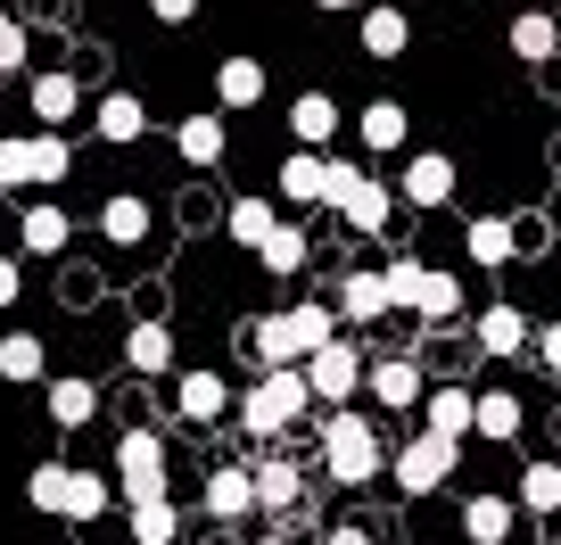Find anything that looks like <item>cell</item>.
<instances>
[{"mask_svg":"<svg viewBox=\"0 0 561 545\" xmlns=\"http://www.w3.org/2000/svg\"><path fill=\"white\" fill-rule=\"evenodd\" d=\"M240 339H248V355H264V364H306L322 339H339V306L331 298H289V306H273V315H256Z\"/></svg>","mask_w":561,"mask_h":545,"instance_id":"6da1fadb","label":"cell"},{"mask_svg":"<svg viewBox=\"0 0 561 545\" xmlns=\"http://www.w3.org/2000/svg\"><path fill=\"white\" fill-rule=\"evenodd\" d=\"M322 472H331L339 488H371V479L388 472V446H380V430H371L364 413H347V405H339L331 422H322Z\"/></svg>","mask_w":561,"mask_h":545,"instance_id":"7a4b0ae2","label":"cell"},{"mask_svg":"<svg viewBox=\"0 0 561 545\" xmlns=\"http://www.w3.org/2000/svg\"><path fill=\"white\" fill-rule=\"evenodd\" d=\"M322 207H331L339 224L355 231V240H380V231H388V215H397V191H388L380 174H364V166L331 158V198H322Z\"/></svg>","mask_w":561,"mask_h":545,"instance_id":"3957f363","label":"cell"},{"mask_svg":"<svg viewBox=\"0 0 561 545\" xmlns=\"http://www.w3.org/2000/svg\"><path fill=\"white\" fill-rule=\"evenodd\" d=\"M306 405H314V388H306L298 364H264V381L240 397V430H248V439H280Z\"/></svg>","mask_w":561,"mask_h":545,"instance_id":"277c9868","label":"cell"},{"mask_svg":"<svg viewBox=\"0 0 561 545\" xmlns=\"http://www.w3.org/2000/svg\"><path fill=\"white\" fill-rule=\"evenodd\" d=\"M388 298H397V315H421V322H455L462 315V282L438 273V264H421V257L388 264Z\"/></svg>","mask_w":561,"mask_h":545,"instance_id":"5b68a950","label":"cell"},{"mask_svg":"<svg viewBox=\"0 0 561 545\" xmlns=\"http://www.w3.org/2000/svg\"><path fill=\"white\" fill-rule=\"evenodd\" d=\"M0 174L9 191H50L75 174V141L67 133H25V141H0Z\"/></svg>","mask_w":561,"mask_h":545,"instance_id":"8992f818","label":"cell"},{"mask_svg":"<svg viewBox=\"0 0 561 545\" xmlns=\"http://www.w3.org/2000/svg\"><path fill=\"white\" fill-rule=\"evenodd\" d=\"M116 496H124V504L174 496V472H165V439H158V430H124V439H116Z\"/></svg>","mask_w":561,"mask_h":545,"instance_id":"52a82bcc","label":"cell"},{"mask_svg":"<svg viewBox=\"0 0 561 545\" xmlns=\"http://www.w3.org/2000/svg\"><path fill=\"white\" fill-rule=\"evenodd\" d=\"M306 388H314V405H331V413H339V405H347L355 397V388H364V348H355V339H322V348L314 355H306Z\"/></svg>","mask_w":561,"mask_h":545,"instance_id":"ba28073f","label":"cell"},{"mask_svg":"<svg viewBox=\"0 0 561 545\" xmlns=\"http://www.w3.org/2000/svg\"><path fill=\"white\" fill-rule=\"evenodd\" d=\"M455 455H462V439H438V430H413V439H404V455L388 463V472H397V488H404V496H438L446 479H455Z\"/></svg>","mask_w":561,"mask_h":545,"instance_id":"9c48e42d","label":"cell"},{"mask_svg":"<svg viewBox=\"0 0 561 545\" xmlns=\"http://www.w3.org/2000/svg\"><path fill=\"white\" fill-rule=\"evenodd\" d=\"M455 158H446V149H413V158H404V174H397V207H446V198H455Z\"/></svg>","mask_w":561,"mask_h":545,"instance_id":"30bf717a","label":"cell"},{"mask_svg":"<svg viewBox=\"0 0 561 545\" xmlns=\"http://www.w3.org/2000/svg\"><path fill=\"white\" fill-rule=\"evenodd\" d=\"M339 322H347V331H371V322H388L397 315V298H388V264L380 273H339Z\"/></svg>","mask_w":561,"mask_h":545,"instance_id":"8fae6325","label":"cell"},{"mask_svg":"<svg viewBox=\"0 0 561 545\" xmlns=\"http://www.w3.org/2000/svg\"><path fill=\"white\" fill-rule=\"evenodd\" d=\"M231 405H240V397H231L224 372H174V413H182V422L207 430V422H224Z\"/></svg>","mask_w":561,"mask_h":545,"instance_id":"7c38bea8","label":"cell"},{"mask_svg":"<svg viewBox=\"0 0 561 545\" xmlns=\"http://www.w3.org/2000/svg\"><path fill=\"white\" fill-rule=\"evenodd\" d=\"M174 149H182V166H191V174L224 166V149H231V133H224V107H198V116H182V124H174Z\"/></svg>","mask_w":561,"mask_h":545,"instance_id":"4fadbf2b","label":"cell"},{"mask_svg":"<svg viewBox=\"0 0 561 545\" xmlns=\"http://www.w3.org/2000/svg\"><path fill=\"white\" fill-rule=\"evenodd\" d=\"M364 388L388 405V413H413V405L430 397V372H421L413 355H388V364H371V372H364Z\"/></svg>","mask_w":561,"mask_h":545,"instance_id":"5bb4252c","label":"cell"},{"mask_svg":"<svg viewBox=\"0 0 561 545\" xmlns=\"http://www.w3.org/2000/svg\"><path fill=\"white\" fill-rule=\"evenodd\" d=\"M528 339H537V322H528L520 306H488V315H479V331H471V348L495 355V364H512V355H528Z\"/></svg>","mask_w":561,"mask_h":545,"instance_id":"9a60e30c","label":"cell"},{"mask_svg":"<svg viewBox=\"0 0 561 545\" xmlns=\"http://www.w3.org/2000/svg\"><path fill=\"white\" fill-rule=\"evenodd\" d=\"M421 430H438V439H471L479 430V388H430V397H421Z\"/></svg>","mask_w":561,"mask_h":545,"instance_id":"2e32d148","label":"cell"},{"mask_svg":"<svg viewBox=\"0 0 561 545\" xmlns=\"http://www.w3.org/2000/svg\"><path fill=\"white\" fill-rule=\"evenodd\" d=\"M256 512V472L248 463H215L207 472V521H248Z\"/></svg>","mask_w":561,"mask_h":545,"instance_id":"e0dca14e","label":"cell"},{"mask_svg":"<svg viewBox=\"0 0 561 545\" xmlns=\"http://www.w3.org/2000/svg\"><path fill=\"white\" fill-rule=\"evenodd\" d=\"M280 198H289V207H322V198H331V158H322V149H289V158H280Z\"/></svg>","mask_w":561,"mask_h":545,"instance_id":"ac0fdd59","label":"cell"},{"mask_svg":"<svg viewBox=\"0 0 561 545\" xmlns=\"http://www.w3.org/2000/svg\"><path fill=\"white\" fill-rule=\"evenodd\" d=\"M124 364H133L140 381H165V372H174V331H165L158 315H140L133 331H124Z\"/></svg>","mask_w":561,"mask_h":545,"instance_id":"d6986e66","label":"cell"},{"mask_svg":"<svg viewBox=\"0 0 561 545\" xmlns=\"http://www.w3.org/2000/svg\"><path fill=\"white\" fill-rule=\"evenodd\" d=\"M462 248H471L479 273H504V264L520 257V224H512V215H479V224L462 231Z\"/></svg>","mask_w":561,"mask_h":545,"instance_id":"ffe728a7","label":"cell"},{"mask_svg":"<svg viewBox=\"0 0 561 545\" xmlns=\"http://www.w3.org/2000/svg\"><path fill=\"white\" fill-rule=\"evenodd\" d=\"M91 133H100V141H116V149H133L140 133H149V107H140L133 91H100V107H91Z\"/></svg>","mask_w":561,"mask_h":545,"instance_id":"44dd1931","label":"cell"},{"mask_svg":"<svg viewBox=\"0 0 561 545\" xmlns=\"http://www.w3.org/2000/svg\"><path fill=\"white\" fill-rule=\"evenodd\" d=\"M355 141H364V149H371V158H397V149H404V141H413V116H404V107H397V100H371V107H364V116H355Z\"/></svg>","mask_w":561,"mask_h":545,"instance_id":"7402d4cb","label":"cell"},{"mask_svg":"<svg viewBox=\"0 0 561 545\" xmlns=\"http://www.w3.org/2000/svg\"><path fill=\"white\" fill-rule=\"evenodd\" d=\"M289 141H298V149L339 141V100H331V91H298V100H289Z\"/></svg>","mask_w":561,"mask_h":545,"instance_id":"603a6c76","label":"cell"},{"mask_svg":"<svg viewBox=\"0 0 561 545\" xmlns=\"http://www.w3.org/2000/svg\"><path fill=\"white\" fill-rule=\"evenodd\" d=\"M355 42H364V58H404L413 50V18H404V9H364V18H355Z\"/></svg>","mask_w":561,"mask_h":545,"instance_id":"cb8c5ba5","label":"cell"},{"mask_svg":"<svg viewBox=\"0 0 561 545\" xmlns=\"http://www.w3.org/2000/svg\"><path fill=\"white\" fill-rule=\"evenodd\" d=\"M256 264L273 273V282H298L306 264H314V240H306L298 224H273V231H264V248H256Z\"/></svg>","mask_w":561,"mask_h":545,"instance_id":"d4e9b609","label":"cell"},{"mask_svg":"<svg viewBox=\"0 0 561 545\" xmlns=\"http://www.w3.org/2000/svg\"><path fill=\"white\" fill-rule=\"evenodd\" d=\"M25 100H34V124H42V133H58V124L83 107V83H75V75H34V83H25Z\"/></svg>","mask_w":561,"mask_h":545,"instance_id":"484cf974","label":"cell"},{"mask_svg":"<svg viewBox=\"0 0 561 545\" xmlns=\"http://www.w3.org/2000/svg\"><path fill=\"white\" fill-rule=\"evenodd\" d=\"M512 58H528V67L561 58V18L553 9H520V18H512Z\"/></svg>","mask_w":561,"mask_h":545,"instance_id":"4316f807","label":"cell"},{"mask_svg":"<svg viewBox=\"0 0 561 545\" xmlns=\"http://www.w3.org/2000/svg\"><path fill=\"white\" fill-rule=\"evenodd\" d=\"M67 240H75V215L67 207H25L18 215V248H25V257H58Z\"/></svg>","mask_w":561,"mask_h":545,"instance_id":"83f0119b","label":"cell"},{"mask_svg":"<svg viewBox=\"0 0 561 545\" xmlns=\"http://www.w3.org/2000/svg\"><path fill=\"white\" fill-rule=\"evenodd\" d=\"M520 422H528V405L512 397V388H479V430H471V439L512 446V439H520Z\"/></svg>","mask_w":561,"mask_h":545,"instance_id":"f1b7e54d","label":"cell"},{"mask_svg":"<svg viewBox=\"0 0 561 545\" xmlns=\"http://www.w3.org/2000/svg\"><path fill=\"white\" fill-rule=\"evenodd\" d=\"M0 381H18V388L50 381V348L34 331H0Z\"/></svg>","mask_w":561,"mask_h":545,"instance_id":"f546056e","label":"cell"},{"mask_svg":"<svg viewBox=\"0 0 561 545\" xmlns=\"http://www.w3.org/2000/svg\"><path fill=\"white\" fill-rule=\"evenodd\" d=\"M512 521H520L512 496H471V504H462V537H471V545H504Z\"/></svg>","mask_w":561,"mask_h":545,"instance_id":"4dcf8cb0","label":"cell"},{"mask_svg":"<svg viewBox=\"0 0 561 545\" xmlns=\"http://www.w3.org/2000/svg\"><path fill=\"white\" fill-rule=\"evenodd\" d=\"M124 521H133V545H182V504H174V496L124 504Z\"/></svg>","mask_w":561,"mask_h":545,"instance_id":"1f68e13d","label":"cell"},{"mask_svg":"<svg viewBox=\"0 0 561 545\" xmlns=\"http://www.w3.org/2000/svg\"><path fill=\"white\" fill-rule=\"evenodd\" d=\"M248 472H256V512H289V504H298V488H306L289 455H264V463H248Z\"/></svg>","mask_w":561,"mask_h":545,"instance_id":"d6a6232c","label":"cell"},{"mask_svg":"<svg viewBox=\"0 0 561 545\" xmlns=\"http://www.w3.org/2000/svg\"><path fill=\"white\" fill-rule=\"evenodd\" d=\"M273 224H280V198H231V207H224V231L248 248V257L264 248V231H273Z\"/></svg>","mask_w":561,"mask_h":545,"instance_id":"836d02e7","label":"cell"},{"mask_svg":"<svg viewBox=\"0 0 561 545\" xmlns=\"http://www.w3.org/2000/svg\"><path fill=\"white\" fill-rule=\"evenodd\" d=\"M215 107H264V67L256 58H224V67H215Z\"/></svg>","mask_w":561,"mask_h":545,"instance_id":"e575fe53","label":"cell"},{"mask_svg":"<svg viewBox=\"0 0 561 545\" xmlns=\"http://www.w3.org/2000/svg\"><path fill=\"white\" fill-rule=\"evenodd\" d=\"M107 504H116V479H100V472H75V479H67V512H58V521L91 529V521H100Z\"/></svg>","mask_w":561,"mask_h":545,"instance_id":"d590c367","label":"cell"},{"mask_svg":"<svg viewBox=\"0 0 561 545\" xmlns=\"http://www.w3.org/2000/svg\"><path fill=\"white\" fill-rule=\"evenodd\" d=\"M100 231H107V240H116V248H140V240H149V198L116 191V198H107V207H100Z\"/></svg>","mask_w":561,"mask_h":545,"instance_id":"8d00e7d4","label":"cell"},{"mask_svg":"<svg viewBox=\"0 0 561 545\" xmlns=\"http://www.w3.org/2000/svg\"><path fill=\"white\" fill-rule=\"evenodd\" d=\"M512 504H520V512H545V521H553V512H561V463H528L520 488H512Z\"/></svg>","mask_w":561,"mask_h":545,"instance_id":"74e56055","label":"cell"},{"mask_svg":"<svg viewBox=\"0 0 561 545\" xmlns=\"http://www.w3.org/2000/svg\"><path fill=\"white\" fill-rule=\"evenodd\" d=\"M91 413H100V388L91 381H50V422L58 430H83Z\"/></svg>","mask_w":561,"mask_h":545,"instance_id":"f35d334b","label":"cell"},{"mask_svg":"<svg viewBox=\"0 0 561 545\" xmlns=\"http://www.w3.org/2000/svg\"><path fill=\"white\" fill-rule=\"evenodd\" d=\"M67 479H75V463H34V472H25V504L34 512H67Z\"/></svg>","mask_w":561,"mask_h":545,"instance_id":"ab89813d","label":"cell"},{"mask_svg":"<svg viewBox=\"0 0 561 545\" xmlns=\"http://www.w3.org/2000/svg\"><path fill=\"white\" fill-rule=\"evenodd\" d=\"M25 67V25H18V9H0V75H18Z\"/></svg>","mask_w":561,"mask_h":545,"instance_id":"60d3db41","label":"cell"},{"mask_svg":"<svg viewBox=\"0 0 561 545\" xmlns=\"http://www.w3.org/2000/svg\"><path fill=\"white\" fill-rule=\"evenodd\" d=\"M528 355H537L545 372H561V322H537V339H528Z\"/></svg>","mask_w":561,"mask_h":545,"instance_id":"b9f144b4","label":"cell"},{"mask_svg":"<svg viewBox=\"0 0 561 545\" xmlns=\"http://www.w3.org/2000/svg\"><path fill=\"white\" fill-rule=\"evenodd\" d=\"M149 18H158V25H191L198 0H149Z\"/></svg>","mask_w":561,"mask_h":545,"instance_id":"7bdbcfd3","label":"cell"},{"mask_svg":"<svg viewBox=\"0 0 561 545\" xmlns=\"http://www.w3.org/2000/svg\"><path fill=\"white\" fill-rule=\"evenodd\" d=\"M18 289H25V273H18V257H0V306H18Z\"/></svg>","mask_w":561,"mask_h":545,"instance_id":"ee69618b","label":"cell"},{"mask_svg":"<svg viewBox=\"0 0 561 545\" xmlns=\"http://www.w3.org/2000/svg\"><path fill=\"white\" fill-rule=\"evenodd\" d=\"M322 545H371L364 529H322Z\"/></svg>","mask_w":561,"mask_h":545,"instance_id":"f6af8a7d","label":"cell"},{"mask_svg":"<svg viewBox=\"0 0 561 545\" xmlns=\"http://www.w3.org/2000/svg\"><path fill=\"white\" fill-rule=\"evenodd\" d=\"M314 9H355V0H314Z\"/></svg>","mask_w":561,"mask_h":545,"instance_id":"bcb514c9","label":"cell"},{"mask_svg":"<svg viewBox=\"0 0 561 545\" xmlns=\"http://www.w3.org/2000/svg\"><path fill=\"white\" fill-rule=\"evenodd\" d=\"M9 198H18V191H9V174H0V207H9Z\"/></svg>","mask_w":561,"mask_h":545,"instance_id":"7dc6e473","label":"cell"},{"mask_svg":"<svg viewBox=\"0 0 561 545\" xmlns=\"http://www.w3.org/2000/svg\"><path fill=\"white\" fill-rule=\"evenodd\" d=\"M75 545H100V537H75Z\"/></svg>","mask_w":561,"mask_h":545,"instance_id":"c3c4849f","label":"cell"},{"mask_svg":"<svg viewBox=\"0 0 561 545\" xmlns=\"http://www.w3.org/2000/svg\"><path fill=\"white\" fill-rule=\"evenodd\" d=\"M528 545H553V537H528Z\"/></svg>","mask_w":561,"mask_h":545,"instance_id":"681fc988","label":"cell"},{"mask_svg":"<svg viewBox=\"0 0 561 545\" xmlns=\"http://www.w3.org/2000/svg\"><path fill=\"white\" fill-rule=\"evenodd\" d=\"M553 18H561V9H553Z\"/></svg>","mask_w":561,"mask_h":545,"instance_id":"f907efd6","label":"cell"}]
</instances>
